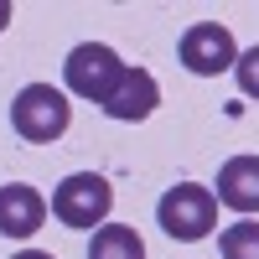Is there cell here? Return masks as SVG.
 Listing matches in <instances>:
<instances>
[{"label": "cell", "instance_id": "7a4b0ae2", "mask_svg": "<svg viewBox=\"0 0 259 259\" xmlns=\"http://www.w3.org/2000/svg\"><path fill=\"white\" fill-rule=\"evenodd\" d=\"M130 62H119L114 47H104V41H78V47L68 52V62H62V83H68V94L89 99V104H109L114 89L124 83Z\"/></svg>", "mask_w": 259, "mask_h": 259}, {"label": "cell", "instance_id": "277c9868", "mask_svg": "<svg viewBox=\"0 0 259 259\" xmlns=\"http://www.w3.org/2000/svg\"><path fill=\"white\" fill-rule=\"evenodd\" d=\"M114 207V187L99 177V171H73V177H62L52 187V218L62 228H104Z\"/></svg>", "mask_w": 259, "mask_h": 259}, {"label": "cell", "instance_id": "52a82bcc", "mask_svg": "<svg viewBox=\"0 0 259 259\" xmlns=\"http://www.w3.org/2000/svg\"><path fill=\"white\" fill-rule=\"evenodd\" d=\"M212 197H218V207H233L244 218H254L259 212V156H228L218 166Z\"/></svg>", "mask_w": 259, "mask_h": 259}, {"label": "cell", "instance_id": "9c48e42d", "mask_svg": "<svg viewBox=\"0 0 259 259\" xmlns=\"http://www.w3.org/2000/svg\"><path fill=\"white\" fill-rule=\"evenodd\" d=\"M89 259H145V244L130 223H104L89 239Z\"/></svg>", "mask_w": 259, "mask_h": 259}, {"label": "cell", "instance_id": "4fadbf2b", "mask_svg": "<svg viewBox=\"0 0 259 259\" xmlns=\"http://www.w3.org/2000/svg\"><path fill=\"white\" fill-rule=\"evenodd\" d=\"M11 259H52V254H41V249H21V254H11Z\"/></svg>", "mask_w": 259, "mask_h": 259}, {"label": "cell", "instance_id": "7c38bea8", "mask_svg": "<svg viewBox=\"0 0 259 259\" xmlns=\"http://www.w3.org/2000/svg\"><path fill=\"white\" fill-rule=\"evenodd\" d=\"M11 16H16V6H11V0H0V31L11 26Z\"/></svg>", "mask_w": 259, "mask_h": 259}, {"label": "cell", "instance_id": "ba28073f", "mask_svg": "<svg viewBox=\"0 0 259 259\" xmlns=\"http://www.w3.org/2000/svg\"><path fill=\"white\" fill-rule=\"evenodd\" d=\"M156 104H161V83L150 68H130L124 83L114 89V99L104 104V114L119 119V124H135V119H150L156 114Z\"/></svg>", "mask_w": 259, "mask_h": 259}, {"label": "cell", "instance_id": "8992f818", "mask_svg": "<svg viewBox=\"0 0 259 259\" xmlns=\"http://www.w3.org/2000/svg\"><path fill=\"white\" fill-rule=\"evenodd\" d=\"M47 212H52V202L41 197L31 182L0 187V233H6V239H31V233L47 223Z\"/></svg>", "mask_w": 259, "mask_h": 259}, {"label": "cell", "instance_id": "8fae6325", "mask_svg": "<svg viewBox=\"0 0 259 259\" xmlns=\"http://www.w3.org/2000/svg\"><path fill=\"white\" fill-rule=\"evenodd\" d=\"M233 78H239V89H244L249 99H259V47L239 52V68H233Z\"/></svg>", "mask_w": 259, "mask_h": 259}, {"label": "cell", "instance_id": "6da1fadb", "mask_svg": "<svg viewBox=\"0 0 259 259\" xmlns=\"http://www.w3.org/2000/svg\"><path fill=\"white\" fill-rule=\"evenodd\" d=\"M68 124H73V104L52 83H26L11 99V130L26 145H52V140L68 135Z\"/></svg>", "mask_w": 259, "mask_h": 259}, {"label": "cell", "instance_id": "5b68a950", "mask_svg": "<svg viewBox=\"0 0 259 259\" xmlns=\"http://www.w3.org/2000/svg\"><path fill=\"white\" fill-rule=\"evenodd\" d=\"M177 57H182L187 73L218 78L228 68H239V41H233V31L218 26V21H192L182 31V41H177Z\"/></svg>", "mask_w": 259, "mask_h": 259}, {"label": "cell", "instance_id": "3957f363", "mask_svg": "<svg viewBox=\"0 0 259 259\" xmlns=\"http://www.w3.org/2000/svg\"><path fill=\"white\" fill-rule=\"evenodd\" d=\"M156 223L166 228V239H182V244H197L218 228V197L212 187L202 182H177L166 187V197L156 202Z\"/></svg>", "mask_w": 259, "mask_h": 259}, {"label": "cell", "instance_id": "30bf717a", "mask_svg": "<svg viewBox=\"0 0 259 259\" xmlns=\"http://www.w3.org/2000/svg\"><path fill=\"white\" fill-rule=\"evenodd\" d=\"M218 254L223 259H259V223L254 218H239L218 233Z\"/></svg>", "mask_w": 259, "mask_h": 259}]
</instances>
